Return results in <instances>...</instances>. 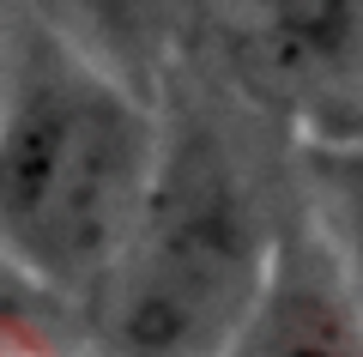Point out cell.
Instances as JSON below:
<instances>
[{"instance_id": "6da1fadb", "label": "cell", "mask_w": 363, "mask_h": 357, "mask_svg": "<svg viewBox=\"0 0 363 357\" xmlns=\"http://www.w3.org/2000/svg\"><path fill=\"white\" fill-rule=\"evenodd\" d=\"M164 115L133 73L30 31L0 79V255L85 303L145 206Z\"/></svg>"}, {"instance_id": "7a4b0ae2", "label": "cell", "mask_w": 363, "mask_h": 357, "mask_svg": "<svg viewBox=\"0 0 363 357\" xmlns=\"http://www.w3.org/2000/svg\"><path fill=\"white\" fill-rule=\"evenodd\" d=\"M242 164L212 121H164L145 206L104 285L85 297L109 357H224L272 255Z\"/></svg>"}, {"instance_id": "3957f363", "label": "cell", "mask_w": 363, "mask_h": 357, "mask_svg": "<svg viewBox=\"0 0 363 357\" xmlns=\"http://www.w3.org/2000/svg\"><path fill=\"white\" fill-rule=\"evenodd\" d=\"M224 357H363V291L321 218L272 230V255Z\"/></svg>"}, {"instance_id": "277c9868", "label": "cell", "mask_w": 363, "mask_h": 357, "mask_svg": "<svg viewBox=\"0 0 363 357\" xmlns=\"http://www.w3.org/2000/svg\"><path fill=\"white\" fill-rule=\"evenodd\" d=\"M200 6V0H188ZM218 25L291 91H345L363 79V0H206Z\"/></svg>"}, {"instance_id": "5b68a950", "label": "cell", "mask_w": 363, "mask_h": 357, "mask_svg": "<svg viewBox=\"0 0 363 357\" xmlns=\"http://www.w3.org/2000/svg\"><path fill=\"white\" fill-rule=\"evenodd\" d=\"M309 170H315V182L327 194L321 230L333 236V248L345 255L351 279L363 291V128L309 133Z\"/></svg>"}, {"instance_id": "8992f818", "label": "cell", "mask_w": 363, "mask_h": 357, "mask_svg": "<svg viewBox=\"0 0 363 357\" xmlns=\"http://www.w3.org/2000/svg\"><path fill=\"white\" fill-rule=\"evenodd\" d=\"M79 6H85L91 25L104 31L121 73H140V67L164 61L169 37L182 31V13H188V0H79Z\"/></svg>"}, {"instance_id": "52a82bcc", "label": "cell", "mask_w": 363, "mask_h": 357, "mask_svg": "<svg viewBox=\"0 0 363 357\" xmlns=\"http://www.w3.org/2000/svg\"><path fill=\"white\" fill-rule=\"evenodd\" d=\"M0 357H79L55 315L49 291H13L0 285Z\"/></svg>"}]
</instances>
